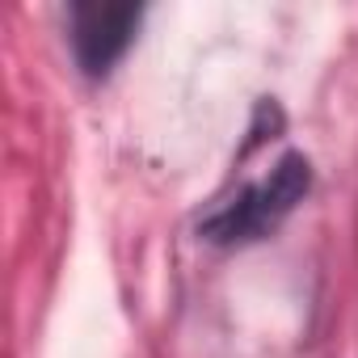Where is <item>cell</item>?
Returning a JSON list of instances; mask_svg holds the SVG:
<instances>
[{"label":"cell","mask_w":358,"mask_h":358,"mask_svg":"<svg viewBox=\"0 0 358 358\" xmlns=\"http://www.w3.org/2000/svg\"><path fill=\"white\" fill-rule=\"evenodd\" d=\"M139 26V5L127 0H80L72 9V47L89 76H106L131 47Z\"/></svg>","instance_id":"obj_2"},{"label":"cell","mask_w":358,"mask_h":358,"mask_svg":"<svg viewBox=\"0 0 358 358\" xmlns=\"http://www.w3.org/2000/svg\"><path fill=\"white\" fill-rule=\"evenodd\" d=\"M308 182H312L308 160H303L299 152L282 156V160L270 169L266 182L249 186L236 203H228L220 215L207 220L203 236H211V241H257V236H266V232L308 194Z\"/></svg>","instance_id":"obj_1"}]
</instances>
